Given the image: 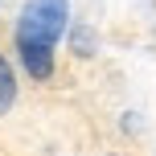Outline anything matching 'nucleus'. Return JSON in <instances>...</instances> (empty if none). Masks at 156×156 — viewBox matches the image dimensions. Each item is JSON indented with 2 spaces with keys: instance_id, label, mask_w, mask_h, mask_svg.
Returning a JSON list of instances; mask_svg holds the SVG:
<instances>
[{
  "instance_id": "obj_1",
  "label": "nucleus",
  "mask_w": 156,
  "mask_h": 156,
  "mask_svg": "<svg viewBox=\"0 0 156 156\" xmlns=\"http://www.w3.org/2000/svg\"><path fill=\"white\" fill-rule=\"evenodd\" d=\"M66 16H70L66 0H29L16 16V58L25 74L37 82L54 74V45L66 33Z\"/></svg>"
},
{
  "instance_id": "obj_2",
  "label": "nucleus",
  "mask_w": 156,
  "mask_h": 156,
  "mask_svg": "<svg viewBox=\"0 0 156 156\" xmlns=\"http://www.w3.org/2000/svg\"><path fill=\"white\" fill-rule=\"evenodd\" d=\"M12 99H16V78H12V66H8L4 54H0V115L12 107Z\"/></svg>"
}]
</instances>
